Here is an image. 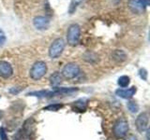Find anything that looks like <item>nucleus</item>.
<instances>
[{
  "mask_svg": "<svg viewBox=\"0 0 150 140\" xmlns=\"http://www.w3.org/2000/svg\"><path fill=\"white\" fill-rule=\"evenodd\" d=\"M81 36V27L77 23H72L68 28L67 31V41L69 45L75 46L78 44Z\"/></svg>",
  "mask_w": 150,
  "mask_h": 140,
  "instance_id": "obj_1",
  "label": "nucleus"
},
{
  "mask_svg": "<svg viewBox=\"0 0 150 140\" xmlns=\"http://www.w3.org/2000/svg\"><path fill=\"white\" fill-rule=\"evenodd\" d=\"M66 42L62 37H58L53 41L49 48V56L52 59H56L62 54L65 49Z\"/></svg>",
  "mask_w": 150,
  "mask_h": 140,
  "instance_id": "obj_2",
  "label": "nucleus"
},
{
  "mask_svg": "<svg viewBox=\"0 0 150 140\" xmlns=\"http://www.w3.org/2000/svg\"><path fill=\"white\" fill-rule=\"evenodd\" d=\"M47 72V64L43 61H38L30 69V77L34 80H39Z\"/></svg>",
  "mask_w": 150,
  "mask_h": 140,
  "instance_id": "obj_3",
  "label": "nucleus"
},
{
  "mask_svg": "<svg viewBox=\"0 0 150 140\" xmlns=\"http://www.w3.org/2000/svg\"><path fill=\"white\" fill-rule=\"evenodd\" d=\"M129 132V123L125 119H119L114 125V134L117 138L125 137Z\"/></svg>",
  "mask_w": 150,
  "mask_h": 140,
  "instance_id": "obj_4",
  "label": "nucleus"
},
{
  "mask_svg": "<svg viewBox=\"0 0 150 140\" xmlns=\"http://www.w3.org/2000/svg\"><path fill=\"white\" fill-rule=\"evenodd\" d=\"M80 72H81V70H80L78 64L74 63H69L63 67L61 75L66 78L71 79V78L78 77L80 75Z\"/></svg>",
  "mask_w": 150,
  "mask_h": 140,
  "instance_id": "obj_5",
  "label": "nucleus"
},
{
  "mask_svg": "<svg viewBox=\"0 0 150 140\" xmlns=\"http://www.w3.org/2000/svg\"><path fill=\"white\" fill-rule=\"evenodd\" d=\"M149 5V0H129V7L130 10L136 14H142Z\"/></svg>",
  "mask_w": 150,
  "mask_h": 140,
  "instance_id": "obj_6",
  "label": "nucleus"
},
{
  "mask_svg": "<svg viewBox=\"0 0 150 140\" xmlns=\"http://www.w3.org/2000/svg\"><path fill=\"white\" fill-rule=\"evenodd\" d=\"M33 25L38 30H46L50 26V19L46 16H36L33 19Z\"/></svg>",
  "mask_w": 150,
  "mask_h": 140,
  "instance_id": "obj_7",
  "label": "nucleus"
},
{
  "mask_svg": "<svg viewBox=\"0 0 150 140\" xmlns=\"http://www.w3.org/2000/svg\"><path fill=\"white\" fill-rule=\"evenodd\" d=\"M148 123H149L148 114L147 113H141L137 117V119H136V121H135L136 128H137V130L140 133H143L147 129Z\"/></svg>",
  "mask_w": 150,
  "mask_h": 140,
  "instance_id": "obj_8",
  "label": "nucleus"
},
{
  "mask_svg": "<svg viewBox=\"0 0 150 140\" xmlns=\"http://www.w3.org/2000/svg\"><path fill=\"white\" fill-rule=\"evenodd\" d=\"M12 65L7 61H0V77L3 78H8L12 76Z\"/></svg>",
  "mask_w": 150,
  "mask_h": 140,
  "instance_id": "obj_9",
  "label": "nucleus"
},
{
  "mask_svg": "<svg viewBox=\"0 0 150 140\" xmlns=\"http://www.w3.org/2000/svg\"><path fill=\"white\" fill-rule=\"evenodd\" d=\"M136 91H137L136 87H131L129 89H118L115 91V93L117 96L124 98V99H130L135 94Z\"/></svg>",
  "mask_w": 150,
  "mask_h": 140,
  "instance_id": "obj_10",
  "label": "nucleus"
},
{
  "mask_svg": "<svg viewBox=\"0 0 150 140\" xmlns=\"http://www.w3.org/2000/svg\"><path fill=\"white\" fill-rule=\"evenodd\" d=\"M112 58L114 59L116 63H122V62H124V61L127 60L128 56H127V53L125 52L124 50H115L112 51Z\"/></svg>",
  "mask_w": 150,
  "mask_h": 140,
  "instance_id": "obj_11",
  "label": "nucleus"
},
{
  "mask_svg": "<svg viewBox=\"0 0 150 140\" xmlns=\"http://www.w3.org/2000/svg\"><path fill=\"white\" fill-rule=\"evenodd\" d=\"M63 76L59 72H54L52 76L50 77V83L53 86H57L62 82Z\"/></svg>",
  "mask_w": 150,
  "mask_h": 140,
  "instance_id": "obj_12",
  "label": "nucleus"
},
{
  "mask_svg": "<svg viewBox=\"0 0 150 140\" xmlns=\"http://www.w3.org/2000/svg\"><path fill=\"white\" fill-rule=\"evenodd\" d=\"M130 82V78L128 76H121L119 78H118V81H117V83H118V85L121 87V88H126L129 86V84Z\"/></svg>",
  "mask_w": 150,
  "mask_h": 140,
  "instance_id": "obj_13",
  "label": "nucleus"
},
{
  "mask_svg": "<svg viewBox=\"0 0 150 140\" xmlns=\"http://www.w3.org/2000/svg\"><path fill=\"white\" fill-rule=\"evenodd\" d=\"M28 95H33L37 97H46L51 96V92L49 91H40V92H32L28 93Z\"/></svg>",
  "mask_w": 150,
  "mask_h": 140,
  "instance_id": "obj_14",
  "label": "nucleus"
},
{
  "mask_svg": "<svg viewBox=\"0 0 150 140\" xmlns=\"http://www.w3.org/2000/svg\"><path fill=\"white\" fill-rule=\"evenodd\" d=\"M127 106H128V108L130 112H132V113H136V112H138L139 110V106L136 102L134 101H129L128 103V105H127Z\"/></svg>",
  "mask_w": 150,
  "mask_h": 140,
  "instance_id": "obj_15",
  "label": "nucleus"
},
{
  "mask_svg": "<svg viewBox=\"0 0 150 140\" xmlns=\"http://www.w3.org/2000/svg\"><path fill=\"white\" fill-rule=\"evenodd\" d=\"M63 106L61 104H54V105H49L46 107H44V110H49V111H57L60 108H62Z\"/></svg>",
  "mask_w": 150,
  "mask_h": 140,
  "instance_id": "obj_16",
  "label": "nucleus"
},
{
  "mask_svg": "<svg viewBox=\"0 0 150 140\" xmlns=\"http://www.w3.org/2000/svg\"><path fill=\"white\" fill-rule=\"evenodd\" d=\"M81 1H82V0H72L71 3H70L69 9V11L70 14H72L75 11V9H76V8H77V5H79Z\"/></svg>",
  "mask_w": 150,
  "mask_h": 140,
  "instance_id": "obj_17",
  "label": "nucleus"
},
{
  "mask_svg": "<svg viewBox=\"0 0 150 140\" xmlns=\"http://www.w3.org/2000/svg\"><path fill=\"white\" fill-rule=\"evenodd\" d=\"M75 107L76 108H78L79 110H83L84 108H86V103L83 101V100H80V101H77V102H75Z\"/></svg>",
  "mask_w": 150,
  "mask_h": 140,
  "instance_id": "obj_18",
  "label": "nucleus"
},
{
  "mask_svg": "<svg viewBox=\"0 0 150 140\" xmlns=\"http://www.w3.org/2000/svg\"><path fill=\"white\" fill-rule=\"evenodd\" d=\"M7 41V36H6V34H5V32L0 28V47H3L5 45Z\"/></svg>",
  "mask_w": 150,
  "mask_h": 140,
  "instance_id": "obj_19",
  "label": "nucleus"
},
{
  "mask_svg": "<svg viewBox=\"0 0 150 140\" xmlns=\"http://www.w3.org/2000/svg\"><path fill=\"white\" fill-rule=\"evenodd\" d=\"M139 75H140L141 78H143L144 80H146V79H147V71H146V69L141 68L139 70Z\"/></svg>",
  "mask_w": 150,
  "mask_h": 140,
  "instance_id": "obj_20",
  "label": "nucleus"
},
{
  "mask_svg": "<svg viewBox=\"0 0 150 140\" xmlns=\"http://www.w3.org/2000/svg\"><path fill=\"white\" fill-rule=\"evenodd\" d=\"M0 140H8V135L3 127L0 128Z\"/></svg>",
  "mask_w": 150,
  "mask_h": 140,
  "instance_id": "obj_21",
  "label": "nucleus"
},
{
  "mask_svg": "<svg viewBox=\"0 0 150 140\" xmlns=\"http://www.w3.org/2000/svg\"><path fill=\"white\" fill-rule=\"evenodd\" d=\"M125 140H137V137H136L135 135H133V134H130Z\"/></svg>",
  "mask_w": 150,
  "mask_h": 140,
  "instance_id": "obj_22",
  "label": "nucleus"
},
{
  "mask_svg": "<svg viewBox=\"0 0 150 140\" xmlns=\"http://www.w3.org/2000/svg\"><path fill=\"white\" fill-rule=\"evenodd\" d=\"M2 116H3V112H2V111H0V120L2 119Z\"/></svg>",
  "mask_w": 150,
  "mask_h": 140,
  "instance_id": "obj_23",
  "label": "nucleus"
}]
</instances>
